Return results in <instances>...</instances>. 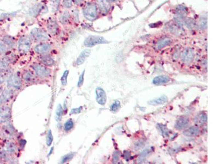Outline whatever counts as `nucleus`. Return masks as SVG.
I'll return each instance as SVG.
<instances>
[{
  "instance_id": "f257e3e1",
  "label": "nucleus",
  "mask_w": 219,
  "mask_h": 164,
  "mask_svg": "<svg viewBox=\"0 0 219 164\" xmlns=\"http://www.w3.org/2000/svg\"><path fill=\"white\" fill-rule=\"evenodd\" d=\"M98 7L96 4L94 3H88L83 8V14L87 19L93 21L97 16Z\"/></svg>"
},
{
  "instance_id": "f03ea898",
  "label": "nucleus",
  "mask_w": 219,
  "mask_h": 164,
  "mask_svg": "<svg viewBox=\"0 0 219 164\" xmlns=\"http://www.w3.org/2000/svg\"><path fill=\"white\" fill-rule=\"evenodd\" d=\"M109 42L104 37L99 36H89L87 37L84 42V45L87 47H92L100 44H106Z\"/></svg>"
},
{
  "instance_id": "7ed1b4c3",
  "label": "nucleus",
  "mask_w": 219,
  "mask_h": 164,
  "mask_svg": "<svg viewBox=\"0 0 219 164\" xmlns=\"http://www.w3.org/2000/svg\"><path fill=\"white\" fill-rule=\"evenodd\" d=\"M30 35L31 38L37 42L44 41L48 39V36L46 32L40 28H34L32 30Z\"/></svg>"
},
{
  "instance_id": "20e7f679",
  "label": "nucleus",
  "mask_w": 219,
  "mask_h": 164,
  "mask_svg": "<svg viewBox=\"0 0 219 164\" xmlns=\"http://www.w3.org/2000/svg\"><path fill=\"white\" fill-rule=\"evenodd\" d=\"M31 39L27 36L22 37L19 41L18 44V50L20 54H25L29 52L31 47Z\"/></svg>"
},
{
  "instance_id": "39448f33",
  "label": "nucleus",
  "mask_w": 219,
  "mask_h": 164,
  "mask_svg": "<svg viewBox=\"0 0 219 164\" xmlns=\"http://www.w3.org/2000/svg\"><path fill=\"white\" fill-rule=\"evenodd\" d=\"M33 69L36 72V74L41 78L47 77L50 75V69L47 68L44 66L38 64H35L32 66Z\"/></svg>"
},
{
  "instance_id": "423d86ee",
  "label": "nucleus",
  "mask_w": 219,
  "mask_h": 164,
  "mask_svg": "<svg viewBox=\"0 0 219 164\" xmlns=\"http://www.w3.org/2000/svg\"><path fill=\"white\" fill-rule=\"evenodd\" d=\"M8 86L19 90L21 87V81L20 77L17 75H11L8 80Z\"/></svg>"
},
{
  "instance_id": "0eeeda50",
  "label": "nucleus",
  "mask_w": 219,
  "mask_h": 164,
  "mask_svg": "<svg viewBox=\"0 0 219 164\" xmlns=\"http://www.w3.org/2000/svg\"><path fill=\"white\" fill-rule=\"evenodd\" d=\"M11 110L7 106L0 107V123H5L9 120L11 118Z\"/></svg>"
},
{
  "instance_id": "6e6552de",
  "label": "nucleus",
  "mask_w": 219,
  "mask_h": 164,
  "mask_svg": "<svg viewBox=\"0 0 219 164\" xmlns=\"http://www.w3.org/2000/svg\"><path fill=\"white\" fill-rule=\"evenodd\" d=\"M96 6L103 14H107L111 9V5L108 0H97Z\"/></svg>"
},
{
  "instance_id": "1a4fd4ad",
  "label": "nucleus",
  "mask_w": 219,
  "mask_h": 164,
  "mask_svg": "<svg viewBox=\"0 0 219 164\" xmlns=\"http://www.w3.org/2000/svg\"><path fill=\"white\" fill-rule=\"evenodd\" d=\"M194 58V52L193 49L191 48H186L183 53L182 55V61L184 64H189L192 61Z\"/></svg>"
},
{
  "instance_id": "9d476101",
  "label": "nucleus",
  "mask_w": 219,
  "mask_h": 164,
  "mask_svg": "<svg viewBox=\"0 0 219 164\" xmlns=\"http://www.w3.org/2000/svg\"><path fill=\"white\" fill-rule=\"evenodd\" d=\"M96 100L97 102L101 105H104L106 103V95L105 91L101 88L98 87L95 90Z\"/></svg>"
},
{
  "instance_id": "9b49d317",
  "label": "nucleus",
  "mask_w": 219,
  "mask_h": 164,
  "mask_svg": "<svg viewBox=\"0 0 219 164\" xmlns=\"http://www.w3.org/2000/svg\"><path fill=\"white\" fill-rule=\"evenodd\" d=\"M47 29L50 34L52 35H57L59 31V25L57 21L52 19L49 20L47 23Z\"/></svg>"
},
{
  "instance_id": "f8f14e48",
  "label": "nucleus",
  "mask_w": 219,
  "mask_h": 164,
  "mask_svg": "<svg viewBox=\"0 0 219 164\" xmlns=\"http://www.w3.org/2000/svg\"><path fill=\"white\" fill-rule=\"evenodd\" d=\"M34 49L37 54H45L50 50L51 46L48 43H40L35 46Z\"/></svg>"
},
{
  "instance_id": "ddd939ff",
  "label": "nucleus",
  "mask_w": 219,
  "mask_h": 164,
  "mask_svg": "<svg viewBox=\"0 0 219 164\" xmlns=\"http://www.w3.org/2000/svg\"><path fill=\"white\" fill-rule=\"evenodd\" d=\"M91 50L90 49H87L84 50L80 54L78 58L76 60V64L77 65H81L83 64L86 59L88 58V56L90 54Z\"/></svg>"
},
{
  "instance_id": "4468645a",
  "label": "nucleus",
  "mask_w": 219,
  "mask_h": 164,
  "mask_svg": "<svg viewBox=\"0 0 219 164\" xmlns=\"http://www.w3.org/2000/svg\"><path fill=\"white\" fill-rule=\"evenodd\" d=\"M189 124V119L185 117L179 118L175 123V128L178 130H183Z\"/></svg>"
},
{
  "instance_id": "2eb2a0df",
  "label": "nucleus",
  "mask_w": 219,
  "mask_h": 164,
  "mask_svg": "<svg viewBox=\"0 0 219 164\" xmlns=\"http://www.w3.org/2000/svg\"><path fill=\"white\" fill-rule=\"evenodd\" d=\"M170 78L167 75H162L157 76L153 79V83L155 85H161L166 84L169 82Z\"/></svg>"
},
{
  "instance_id": "dca6fc26",
  "label": "nucleus",
  "mask_w": 219,
  "mask_h": 164,
  "mask_svg": "<svg viewBox=\"0 0 219 164\" xmlns=\"http://www.w3.org/2000/svg\"><path fill=\"white\" fill-rule=\"evenodd\" d=\"M172 42V40L169 38H164L159 39L156 44V48L158 50L165 48L166 46H169Z\"/></svg>"
},
{
  "instance_id": "f3484780",
  "label": "nucleus",
  "mask_w": 219,
  "mask_h": 164,
  "mask_svg": "<svg viewBox=\"0 0 219 164\" xmlns=\"http://www.w3.org/2000/svg\"><path fill=\"white\" fill-rule=\"evenodd\" d=\"M200 130L197 127H191L183 132V134L187 137H195L199 134Z\"/></svg>"
},
{
  "instance_id": "a211bd4d",
  "label": "nucleus",
  "mask_w": 219,
  "mask_h": 164,
  "mask_svg": "<svg viewBox=\"0 0 219 164\" xmlns=\"http://www.w3.org/2000/svg\"><path fill=\"white\" fill-rule=\"evenodd\" d=\"M12 92L10 90H6L0 94V104L8 101L12 98Z\"/></svg>"
},
{
  "instance_id": "6ab92c4d",
  "label": "nucleus",
  "mask_w": 219,
  "mask_h": 164,
  "mask_svg": "<svg viewBox=\"0 0 219 164\" xmlns=\"http://www.w3.org/2000/svg\"><path fill=\"white\" fill-rule=\"evenodd\" d=\"M207 121V115L205 113H200L195 118V122L197 125H203Z\"/></svg>"
},
{
  "instance_id": "aec40b11",
  "label": "nucleus",
  "mask_w": 219,
  "mask_h": 164,
  "mask_svg": "<svg viewBox=\"0 0 219 164\" xmlns=\"http://www.w3.org/2000/svg\"><path fill=\"white\" fill-rule=\"evenodd\" d=\"M167 101H168V98L166 96H162L159 98H156L151 101L149 102L148 103L149 105H153H153L157 106V105H163Z\"/></svg>"
},
{
  "instance_id": "412c9836",
  "label": "nucleus",
  "mask_w": 219,
  "mask_h": 164,
  "mask_svg": "<svg viewBox=\"0 0 219 164\" xmlns=\"http://www.w3.org/2000/svg\"><path fill=\"white\" fill-rule=\"evenodd\" d=\"M41 61L43 63L44 65L48 66H51L53 65L55 63V61L54 60V59L49 55H44L42 56L41 58Z\"/></svg>"
},
{
  "instance_id": "4be33fe9",
  "label": "nucleus",
  "mask_w": 219,
  "mask_h": 164,
  "mask_svg": "<svg viewBox=\"0 0 219 164\" xmlns=\"http://www.w3.org/2000/svg\"><path fill=\"white\" fill-rule=\"evenodd\" d=\"M2 42L6 45L7 47L10 48H13L15 46V41L14 39L10 36H4L2 38Z\"/></svg>"
},
{
  "instance_id": "5701e85b",
  "label": "nucleus",
  "mask_w": 219,
  "mask_h": 164,
  "mask_svg": "<svg viewBox=\"0 0 219 164\" xmlns=\"http://www.w3.org/2000/svg\"><path fill=\"white\" fill-rule=\"evenodd\" d=\"M157 128L161 134L164 136H168L169 135V130L166 128V126L162 124H158L157 125Z\"/></svg>"
},
{
  "instance_id": "b1692460",
  "label": "nucleus",
  "mask_w": 219,
  "mask_h": 164,
  "mask_svg": "<svg viewBox=\"0 0 219 164\" xmlns=\"http://www.w3.org/2000/svg\"><path fill=\"white\" fill-rule=\"evenodd\" d=\"M169 30L171 33H180V31H181V29L179 25L175 23V24H172L169 26Z\"/></svg>"
},
{
  "instance_id": "393cba45",
  "label": "nucleus",
  "mask_w": 219,
  "mask_h": 164,
  "mask_svg": "<svg viewBox=\"0 0 219 164\" xmlns=\"http://www.w3.org/2000/svg\"><path fill=\"white\" fill-rule=\"evenodd\" d=\"M55 115H56V120L58 121L61 120L63 115V108L60 104L58 105L57 107V110L55 112Z\"/></svg>"
},
{
  "instance_id": "a878e982",
  "label": "nucleus",
  "mask_w": 219,
  "mask_h": 164,
  "mask_svg": "<svg viewBox=\"0 0 219 164\" xmlns=\"http://www.w3.org/2000/svg\"><path fill=\"white\" fill-rule=\"evenodd\" d=\"M7 149L9 153L14 154L17 151V146L13 143L10 142L7 144Z\"/></svg>"
},
{
  "instance_id": "bb28decb",
  "label": "nucleus",
  "mask_w": 219,
  "mask_h": 164,
  "mask_svg": "<svg viewBox=\"0 0 219 164\" xmlns=\"http://www.w3.org/2000/svg\"><path fill=\"white\" fill-rule=\"evenodd\" d=\"M120 107H121L120 102L119 101H115L113 104L111 105L110 110L113 113H116L119 110Z\"/></svg>"
},
{
  "instance_id": "cd10ccee",
  "label": "nucleus",
  "mask_w": 219,
  "mask_h": 164,
  "mask_svg": "<svg viewBox=\"0 0 219 164\" xmlns=\"http://www.w3.org/2000/svg\"><path fill=\"white\" fill-rule=\"evenodd\" d=\"M176 12L178 14H179L180 16H184L187 14V9L185 7L181 6H179L177 8Z\"/></svg>"
},
{
  "instance_id": "c85d7f7f",
  "label": "nucleus",
  "mask_w": 219,
  "mask_h": 164,
  "mask_svg": "<svg viewBox=\"0 0 219 164\" xmlns=\"http://www.w3.org/2000/svg\"><path fill=\"white\" fill-rule=\"evenodd\" d=\"M73 127V122L72 120H69L64 125V130L66 131H70Z\"/></svg>"
},
{
  "instance_id": "c756f323",
  "label": "nucleus",
  "mask_w": 219,
  "mask_h": 164,
  "mask_svg": "<svg viewBox=\"0 0 219 164\" xmlns=\"http://www.w3.org/2000/svg\"><path fill=\"white\" fill-rule=\"evenodd\" d=\"M8 67L7 62L2 60H0V72L6 71Z\"/></svg>"
},
{
  "instance_id": "7c9ffc66",
  "label": "nucleus",
  "mask_w": 219,
  "mask_h": 164,
  "mask_svg": "<svg viewBox=\"0 0 219 164\" xmlns=\"http://www.w3.org/2000/svg\"><path fill=\"white\" fill-rule=\"evenodd\" d=\"M69 73V71L68 70H66L65 72H64L63 75L61 78V82L62 83V85H66L67 83V76Z\"/></svg>"
},
{
  "instance_id": "2f4dec72",
  "label": "nucleus",
  "mask_w": 219,
  "mask_h": 164,
  "mask_svg": "<svg viewBox=\"0 0 219 164\" xmlns=\"http://www.w3.org/2000/svg\"><path fill=\"white\" fill-rule=\"evenodd\" d=\"M53 140V137L52 134V131L50 130L48 131V132L46 139V143L48 146H50L51 145V144L52 143Z\"/></svg>"
},
{
  "instance_id": "473e14b6",
  "label": "nucleus",
  "mask_w": 219,
  "mask_h": 164,
  "mask_svg": "<svg viewBox=\"0 0 219 164\" xmlns=\"http://www.w3.org/2000/svg\"><path fill=\"white\" fill-rule=\"evenodd\" d=\"M69 14L68 12H65L60 17V21L61 23L65 24L67 22L68 20L69 19Z\"/></svg>"
},
{
  "instance_id": "72a5a7b5",
  "label": "nucleus",
  "mask_w": 219,
  "mask_h": 164,
  "mask_svg": "<svg viewBox=\"0 0 219 164\" xmlns=\"http://www.w3.org/2000/svg\"><path fill=\"white\" fill-rule=\"evenodd\" d=\"M7 48L6 45L2 41H0V54H3L6 52Z\"/></svg>"
},
{
  "instance_id": "f704fd0d",
  "label": "nucleus",
  "mask_w": 219,
  "mask_h": 164,
  "mask_svg": "<svg viewBox=\"0 0 219 164\" xmlns=\"http://www.w3.org/2000/svg\"><path fill=\"white\" fill-rule=\"evenodd\" d=\"M73 157V153H70V154H67L66 155H65L63 159H62V160H61V163H67V161H70Z\"/></svg>"
},
{
  "instance_id": "c9c22d12",
  "label": "nucleus",
  "mask_w": 219,
  "mask_h": 164,
  "mask_svg": "<svg viewBox=\"0 0 219 164\" xmlns=\"http://www.w3.org/2000/svg\"><path fill=\"white\" fill-rule=\"evenodd\" d=\"M63 5L66 8H70L73 6V0H63Z\"/></svg>"
},
{
  "instance_id": "e433bc0d",
  "label": "nucleus",
  "mask_w": 219,
  "mask_h": 164,
  "mask_svg": "<svg viewBox=\"0 0 219 164\" xmlns=\"http://www.w3.org/2000/svg\"><path fill=\"white\" fill-rule=\"evenodd\" d=\"M185 23L186 24V26H187L189 28H192L195 26V23L193 21V20L191 19H187L185 21Z\"/></svg>"
},
{
  "instance_id": "4c0bfd02",
  "label": "nucleus",
  "mask_w": 219,
  "mask_h": 164,
  "mask_svg": "<svg viewBox=\"0 0 219 164\" xmlns=\"http://www.w3.org/2000/svg\"><path fill=\"white\" fill-rule=\"evenodd\" d=\"M120 157V153L119 151H116L114 153V154L113 155V163L114 164H116L117 163V162L119 160Z\"/></svg>"
},
{
  "instance_id": "58836bf2",
  "label": "nucleus",
  "mask_w": 219,
  "mask_h": 164,
  "mask_svg": "<svg viewBox=\"0 0 219 164\" xmlns=\"http://www.w3.org/2000/svg\"><path fill=\"white\" fill-rule=\"evenodd\" d=\"M84 72L85 71L84 70L82 73H81V75H80L79 77V80L77 83V86L78 87H81L82 85H83V82H84Z\"/></svg>"
},
{
  "instance_id": "ea45409f",
  "label": "nucleus",
  "mask_w": 219,
  "mask_h": 164,
  "mask_svg": "<svg viewBox=\"0 0 219 164\" xmlns=\"http://www.w3.org/2000/svg\"><path fill=\"white\" fill-rule=\"evenodd\" d=\"M23 77L24 79H25L26 81H29L33 78V75L32 73H31L30 72H27L24 75Z\"/></svg>"
},
{
  "instance_id": "a19ab883",
  "label": "nucleus",
  "mask_w": 219,
  "mask_h": 164,
  "mask_svg": "<svg viewBox=\"0 0 219 164\" xmlns=\"http://www.w3.org/2000/svg\"><path fill=\"white\" fill-rule=\"evenodd\" d=\"M6 128H4V131L5 132H6L7 134H12L13 133L14 130L12 128V126H11L10 125H8L5 126Z\"/></svg>"
},
{
  "instance_id": "79ce46f5",
  "label": "nucleus",
  "mask_w": 219,
  "mask_h": 164,
  "mask_svg": "<svg viewBox=\"0 0 219 164\" xmlns=\"http://www.w3.org/2000/svg\"><path fill=\"white\" fill-rule=\"evenodd\" d=\"M207 26V22H206V19L203 18L201 20L199 21V27L201 29H205Z\"/></svg>"
},
{
  "instance_id": "37998d69",
  "label": "nucleus",
  "mask_w": 219,
  "mask_h": 164,
  "mask_svg": "<svg viewBox=\"0 0 219 164\" xmlns=\"http://www.w3.org/2000/svg\"><path fill=\"white\" fill-rule=\"evenodd\" d=\"M130 157H131V155H130V153L128 151H124V154H123V157L124 158V159L127 161H128L130 159Z\"/></svg>"
},
{
  "instance_id": "c03bdc74",
  "label": "nucleus",
  "mask_w": 219,
  "mask_h": 164,
  "mask_svg": "<svg viewBox=\"0 0 219 164\" xmlns=\"http://www.w3.org/2000/svg\"><path fill=\"white\" fill-rule=\"evenodd\" d=\"M82 107H80L79 108H74L71 110V111L70 112L71 115H76V114H78L82 111Z\"/></svg>"
},
{
  "instance_id": "a18cd8bd",
  "label": "nucleus",
  "mask_w": 219,
  "mask_h": 164,
  "mask_svg": "<svg viewBox=\"0 0 219 164\" xmlns=\"http://www.w3.org/2000/svg\"><path fill=\"white\" fill-rule=\"evenodd\" d=\"M144 146V143L142 142H138L135 144V149L138 150L140 148H143Z\"/></svg>"
},
{
  "instance_id": "49530a36",
  "label": "nucleus",
  "mask_w": 219,
  "mask_h": 164,
  "mask_svg": "<svg viewBox=\"0 0 219 164\" xmlns=\"http://www.w3.org/2000/svg\"><path fill=\"white\" fill-rule=\"evenodd\" d=\"M149 149H146L145 151H143L142 153H141V155H140V158H141V159H142V158H144V157H146V156L149 154Z\"/></svg>"
},
{
  "instance_id": "de8ad7c7",
  "label": "nucleus",
  "mask_w": 219,
  "mask_h": 164,
  "mask_svg": "<svg viewBox=\"0 0 219 164\" xmlns=\"http://www.w3.org/2000/svg\"><path fill=\"white\" fill-rule=\"evenodd\" d=\"M59 5V0H53V8L57 10V7Z\"/></svg>"
},
{
  "instance_id": "09e8293b",
  "label": "nucleus",
  "mask_w": 219,
  "mask_h": 164,
  "mask_svg": "<svg viewBox=\"0 0 219 164\" xmlns=\"http://www.w3.org/2000/svg\"><path fill=\"white\" fill-rule=\"evenodd\" d=\"M4 79L3 75L0 74V85L4 83Z\"/></svg>"
},
{
  "instance_id": "8fccbe9b",
  "label": "nucleus",
  "mask_w": 219,
  "mask_h": 164,
  "mask_svg": "<svg viewBox=\"0 0 219 164\" xmlns=\"http://www.w3.org/2000/svg\"><path fill=\"white\" fill-rule=\"evenodd\" d=\"M84 0H75V2L77 4H80L81 3H82Z\"/></svg>"
},
{
  "instance_id": "3c124183",
  "label": "nucleus",
  "mask_w": 219,
  "mask_h": 164,
  "mask_svg": "<svg viewBox=\"0 0 219 164\" xmlns=\"http://www.w3.org/2000/svg\"><path fill=\"white\" fill-rule=\"evenodd\" d=\"M109 1H111V2H115V1H117V0H108Z\"/></svg>"
},
{
  "instance_id": "603ef678",
  "label": "nucleus",
  "mask_w": 219,
  "mask_h": 164,
  "mask_svg": "<svg viewBox=\"0 0 219 164\" xmlns=\"http://www.w3.org/2000/svg\"><path fill=\"white\" fill-rule=\"evenodd\" d=\"M1 92H2V90H1V89H0V94H1Z\"/></svg>"
}]
</instances>
